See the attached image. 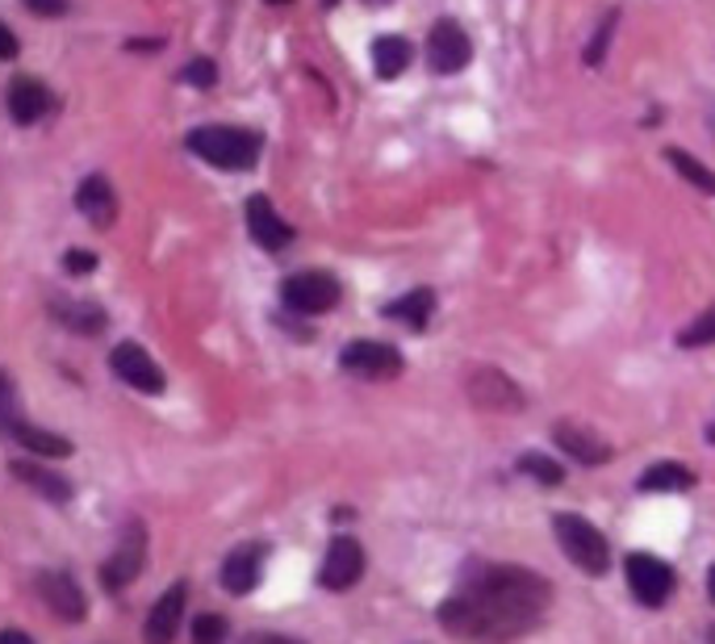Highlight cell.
Returning a JSON list of instances; mask_svg holds the SVG:
<instances>
[{
    "label": "cell",
    "instance_id": "1",
    "mask_svg": "<svg viewBox=\"0 0 715 644\" xmlns=\"http://www.w3.org/2000/svg\"><path fill=\"white\" fill-rule=\"evenodd\" d=\"M552 586L524 565H469L456 595L439 602V623L473 644H506L544 620Z\"/></svg>",
    "mask_w": 715,
    "mask_h": 644
},
{
    "label": "cell",
    "instance_id": "2",
    "mask_svg": "<svg viewBox=\"0 0 715 644\" xmlns=\"http://www.w3.org/2000/svg\"><path fill=\"white\" fill-rule=\"evenodd\" d=\"M189 151L206 164L222 167V172H247L260 164V134L243 130V126H197L189 139Z\"/></svg>",
    "mask_w": 715,
    "mask_h": 644
},
{
    "label": "cell",
    "instance_id": "3",
    "mask_svg": "<svg viewBox=\"0 0 715 644\" xmlns=\"http://www.w3.org/2000/svg\"><path fill=\"white\" fill-rule=\"evenodd\" d=\"M556 540H561V549H565V557H570L577 570L602 577L607 565H611L607 536L590 519H582V515H556Z\"/></svg>",
    "mask_w": 715,
    "mask_h": 644
},
{
    "label": "cell",
    "instance_id": "4",
    "mask_svg": "<svg viewBox=\"0 0 715 644\" xmlns=\"http://www.w3.org/2000/svg\"><path fill=\"white\" fill-rule=\"evenodd\" d=\"M343 289L331 272H293L285 285H281V302L293 314H327L339 306Z\"/></svg>",
    "mask_w": 715,
    "mask_h": 644
},
{
    "label": "cell",
    "instance_id": "5",
    "mask_svg": "<svg viewBox=\"0 0 715 644\" xmlns=\"http://www.w3.org/2000/svg\"><path fill=\"white\" fill-rule=\"evenodd\" d=\"M339 364L352 373V377H364V382H389L402 373V352L389 348L382 339H356L339 352Z\"/></svg>",
    "mask_w": 715,
    "mask_h": 644
},
{
    "label": "cell",
    "instance_id": "6",
    "mask_svg": "<svg viewBox=\"0 0 715 644\" xmlns=\"http://www.w3.org/2000/svg\"><path fill=\"white\" fill-rule=\"evenodd\" d=\"M473 59V43L469 34L453 22V17H439L431 25V38H427V63L435 75H456L460 68H469Z\"/></svg>",
    "mask_w": 715,
    "mask_h": 644
},
{
    "label": "cell",
    "instance_id": "7",
    "mask_svg": "<svg viewBox=\"0 0 715 644\" xmlns=\"http://www.w3.org/2000/svg\"><path fill=\"white\" fill-rule=\"evenodd\" d=\"M628 590H632L636 602H644V607H661V602L673 595V570H669L661 557L632 552V557H628Z\"/></svg>",
    "mask_w": 715,
    "mask_h": 644
},
{
    "label": "cell",
    "instance_id": "8",
    "mask_svg": "<svg viewBox=\"0 0 715 644\" xmlns=\"http://www.w3.org/2000/svg\"><path fill=\"white\" fill-rule=\"evenodd\" d=\"M4 109H9V118L17 121V126H34V121L50 118V114L59 109V96L50 93L43 80L17 75V80L9 84V93H4Z\"/></svg>",
    "mask_w": 715,
    "mask_h": 644
},
{
    "label": "cell",
    "instance_id": "9",
    "mask_svg": "<svg viewBox=\"0 0 715 644\" xmlns=\"http://www.w3.org/2000/svg\"><path fill=\"white\" fill-rule=\"evenodd\" d=\"M469 402L481 406V410H519L524 406V389L511 382L502 368L494 364H481L469 373Z\"/></svg>",
    "mask_w": 715,
    "mask_h": 644
},
{
    "label": "cell",
    "instance_id": "10",
    "mask_svg": "<svg viewBox=\"0 0 715 644\" xmlns=\"http://www.w3.org/2000/svg\"><path fill=\"white\" fill-rule=\"evenodd\" d=\"M109 368L118 382H126L139 394H164V368L146 356L139 343H118L109 356Z\"/></svg>",
    "mask_w": 715,
    "mask_h": 644
},
{
    "label": "cell",
    "instance_id": "11",
    "mask_svg": "<svg viewBox=\"0 0 715 644\" xmlns=\"http://www.w3.org/2000/svg\"><path fill=\"white\" fill-rule=\"evenodd\" d=\"M143 561H146V531H143V524H130L126 527V536H121L118 552L105 561L101 582H105L109 590H126V586L143 573Z\"/></svg>",
    "mask_w": 715,
    "mask_h": 644
},
{
    "label": "cell",
    "instance_id": "12",
    "mask_svg": "<svg viewBox=\"0 0 715 644\" xmlns=\"http://www.w3.org/2000/svg\"><path fill=\"white\" fill-rule=\"evenodd\" d=\"M360 573H364V549H360L352 536H335L327 557H323L318 582H323L327 590H352L360 582Z\"/></svg>",
    "mask_w": 715,
    "mask_h": 644
},
{
    "label": "cell",
    "instance_id": "13",
    "mask_svg": "<svg viewBox=\"0 0 715 644\" xmlns=\"http://www.w3.org/2000/svg\"><path fill=\"white\" fill-rule=\"evenodd\" d=\"M247 231H251V239L260 243L263 251H285L293 243V226L272 210V201L263 192L247 197Z\"/></svg>",
    "mask_w": 715,
    "mask_h": 644
},
{
    "label": "cell",
    "instance_id": "14",
    "mask_svg": "<svg viewBox=\"0 0 715 644\" xmlns=\"http://www.w3.org/2000/svg\"><path fill=\"white\" fill-rule=\"evenodd\" d=\"M263 557H268L263 545H238V549L222 561V586H226L231 595L256 590V582H260V573H263Z\"/></svg>",
    "mask_w": 715,
    "mask_h": 644
},
{
    "label": "cell",
    "instance_id": "15",
    "mask_svg": "<svg viewBox=\"0 0 715 644\" xmlns=\"http://www.w3.org/2000/svg\"><path fill=\"white\" fill-rule=\"evenodd\" d=\"M38 590L47 598V607L55 616H63V620H84V611H89V602H84V590L75 586L72 573L55 570V573H43L38 577Z\"/></svg>",
    "mask_w": 715,
    "mask_h": 644
},
{
    "label": "cell",
    "instance_id": "16",
    "mask_svg": "<svg viewBox=\"0 0 715 644\" xmlns=\"http://www.w3.org/2000/svg\"><path fill=\"white\" fill-rule=\"evenodd\" d=\"M75 210L89 218L93 226H114L118 222V192L105 176H89L75 189Z\"/></svg>",
    "mask_w": 715,
    "mask_h": 644
},
{
    "label": "cell",
    "instance_id": "17",
    "mask_svg": "<svg viewBox=\"0 0 715 644\" xmlns=\"http://www.w3.org/2000/svg\"><path fill=\"white\" fill-rule=\"evenodd\" d=\"M180 616H185V582H176L146 616V644H172L176 628H180Z\"/></svg>",
    "mask_w": 715,
    "mask_h": 644
},
{
    "label": "cell",
    "instance_id": "18",
    "mask_svg": "<svg viewBox=\"0 0 715 644\" xmlns=\"http://www.w3.org/2000/svg\"><path fill=\"white\" fill-rule=\"evenodd\" d=\"M556 444L573 456V460H582V465H607L611 460V444L607 440H598L590 428H573V423H556Z\"/></svg>",
    "mask_w": 715,
    "mask_h": 644
},
{
    "label": "cell",
    "instance_id": "19",
    "mask_svg": "<svg viewBox=\"0 0 715 644\" xmlns=\"http://www.w3.org/2000/svg\"><path fill=\"white\" fill-rule=\"evenodd\" d=\"M13 478L25 481V485H34L38 494L55 506H63V502H72V481H63V473H50L43 465H25V460H13Z\"/></svg>",
    "mask_w": 715,
    "mask_h": 644
},
{
    "label": "cell",
    "instance_id": "20",
    "mask_svg": "<svg viewBox=\"0 0 715 644\" xmlns=\"http://www.w3.org/2000/svg\"><path fill=\"white\" fill-rule=\"evenodd\" d=\"M410 59H414V50H410V43H406L402 34H382L373 43V68H377L382 80H398L410 68Z\"/></svg>",
    "mask_w": 715,
    "mask_h": 644
},
{
    "label": "cell",
    "instance_id": "21",
    "mask_svg": "<svg viewBox=\"0 0 715 644\" xmlns=\"http://www.w3.org/2000/svg\"><path fill=\"white\" fill-rule=\"evenodd\" d=\"M9 440H17L25 453L34 456H50V460H59V456H72V440H63V435H55L47 428H34V423H17V428L9 431Z\"/></svg>",
    "mask_w": 715,
    "mask_h": 644
},
{
    "label": "cell",
    "instance_id": "22",
    "mask_svg": "<svg viewBox=\"0 0 715 644\" xmlns=\"http://www.w3.org/2000/svg\"><path fill=\"white\" fill-rule=\"evenodd\" d=\"M431 311H435V293H431V289H414V293L398 297L385 314L398 318V323H406L410 331H423V327L431 323Z\"/></svg>",
    "mask_w": 715,
    "mask_h": 644
},
{
    "label": "cell",
    "instance_id": "23",
    "mask_svg": "<svg viewBox=\"0 0 715 644\" xmlns=\"http://www.w3.org/2000/svg\"><path fill=\"white\" fill-rule=\"evenodd\" d=\"M55 318L63 323V327H72L75 335H101L105 331V311L93 306V302H59L55 306Z\"/></svg>",
    "mask_w": 715,
    "mask_h": 644
},
{
    "label": "cell",
    "instance_id": "24",
    "mask_svg": "<svg viewBox=\"0 0 715 644\" xmlns=\"http://www.w3.org/2000/svg\"><path fill=\"white\" fill-rule=\"evenodd\" d=\"M636 485H641V490H653V494H661V490H691L694 473L687 465H678V460H661V465H653L648 473H641Z\"/></svg>",
    "mask_w": 715,
    "mask_h": 644
},
{
    "label": "cell",
    "instance_id": "25",
    "mask_svg": "<svg viewBox=\"0 0 715 644\" xmlns=\"http://www.w3.org/2000/svg\"><path fill=\"white\" fill-rule=\"evenodd\" d=\"M666 160L673 164V172H678L687 185H694L699 192H715V172L707 164H699L691 151H678V147H669Z\"/></svg>",
    "mask_w": 715,
    "mask_h": 644
},
{
    "label": "cell",
    "instance_id": "26",
    "mask_svg": "<svg viewBox=\"0 0 715 644\" xmlns=\"http://www.w3.org/2000/svg\"><path fill=\"white\" fill-rule=\"evenodd\" d=\"M519 473L536 478L540 485H561V481H565V469H561L556 460H549V456H540V453L519 456Z\"/></svg>",
    "mask_w": 715,
    "mask_h": 644
},
{
    "label": "cell",
    "instance_id": "27",
    "mask_svg": "<svg viewBox=\"0 0 715 644\" xmlns=\"http://www.w3.org/2000/svg\"><path fill=\"white\" fill-rule=\"evenodd\" d=\"M22 423V402H17V385L9 373H0V435H9V431Z\"/></svg>",
    "mask_w": 715,
    "mask_h": 644
},
{
    "label": "cell",
    "instance_id": "28",
    "mask_svg": "<svg viewBox=\"0 0 715 644\" xmlns=\"http://www.w3.org/2000/svg\"><path fill=\"white\" fill-rule=\"evenodd\" d=\"M678 343L682 348H707V343H715V306L699 314L687 331H678Z\"/></svg>",
    "mask_w": 715,
    "mask_h": 644
},
{
    "label": "cell",
    "instance_id": "29",
    "mask_svg": "<svg viewBox=\"0 0 715 644\" xmlns=\"http://www.w3.org/2000/svg\"><path fill=\"white\" fill-rule=\"evenodd\" d=\"M616 25H620V13L611 9L602 22H598V30H595V38H590V47H586V68H598L602 63V55H607V47H611V34H616Z\"/></svg>",
    "mask_w": 715,
    "mask_h": 644
},
{
    "label": "cell",
    "instance_id": "30",
    "mask_svg": "<svg viewBox=\"0 0 715 644\" xmlns=\"http://www.w3.org/2000/svg\"><path fill=\"white\" fill-rule=\"evenodd\" d=\"M226 620L222 616H197L192 620V644H226Z\"/></svg>",
    "mask_w": 715,
    "mask_h": 644
},
{
    "label": "cell",
    "instance_id": "31",
    "mask_svg": "<svg viewBox=\"0 0 715 644\" xmlns=\"http://www.w3.org/2000/svg\"><path fill=\"white\" fill-rule=\"evenodd\" d=\"M180 80L192 84V89H214V84H218V63H214V59H192L189 68L180 72Z\"/></svg>",
    "mask_w": 715,
    "mask_h": 644
},
{
    "label": "cell",
    "instance_id": "32",
    "mask_svg": "<svg viewBox=\"0 0 715 644\" xmlns=\"http://www.w3.org/2000/svg\"><path fill=\"white\" fill-rule=\"evenodd\" d=\"M22 4L38 17H63L68 13V0H22Z\"/></svg>",
    "mask_w": 715,
    "mask_h": 644
},
{
    "label": "cell",
    "instance_id": "33",
    "mask_svg": "<svg viewBox=\"0 0 715 644\" xmlns=\"http://www.w3.org/2000/svg\"><path fill=\"white\" fill-rule=\"evenodd\" d=\"M63 264H68V272H72V277H89V272L96 268V256H89V251H68Z\"/></svg>",
    "mask_w": 715,
    "mask_h": 644
},
{
    "label": "cell",
    "instance_id": "34",
    "mask_svg": "<svg viewBox=\"0 0 715 644\" xmlns=\"http://www.w3.org/2000/svg\"><path fill=\"white\" fill-rule=\"evenodd\" d=\"M17 34H13V30H9V25L0 22V63H9V59H17Z\"/></svg>",
    "mask_w": 715,
    "mask_h": 644
},
{
    "label": "cell",
    "instance_id": "35",
    "mask_svg": "<svg viewBox=\"0 0 715 644\" xmlns=\"http://www.w3.org/2000/svg\"><path fill=\"white\" fill-rule=\"evenodd\" d=\"M243 644H302V641H293V636H281V632H256V636H247Z\"/></svg>",
    "mask_w": 715,
    "mask_h": 644
},
{
    "label": "cell",
    "instance_id": "36",
    "mask_svg": "<svg viewBox=\"0 0 715 644\" xmlns=\"http://www.w3.org/2000/svg\"><path fill=\"white\" fill-rule=\"evenodd\" d=\"M0 644H34V641H30V632H22V628H4Z\"/></svg>",
    "mask_w": 715,
    "mask_h": 644
},
{
    "label": "cell",
    "instance_id": "37",
    "mask_svg": "<svg viewBox=\"0 0 715 644\" xmlns=\"http://www.w3.org/2000/svg\"><path fill=\"white\" fill-rule=\"evenodd\" d=\"M707 598H712V602H715V565H712V570H707Z\"/></svg>",
    "mask_w": 715,
    "mask_h": 644
},
{
    "label": "cell",
    "instance_id": "38",
    "mask_svg": "<svg viewBox=\"0 0 715 644\" xmlns=\"http://www.w3.org/2000/svg\"><path fill=\"white\" fill-rule=\"evenodd\" d=\"M364 4H389V0H364Z\"/></svg>",
    "mask_w": 715,
    "mask_h": 644
},
{
    "label": "cell",
    "instance_id": "39",
    "mask_svg": "<svg viewBox=\"0 0 715 644\" xmlns=\"http://www.w3.org/2000/svg\"><path fill=\"white\" fill-rule=\"evenodd\" d=\"M323 4H327V9H335V4H339V0H323Z\"/></svg>",
    "mask_w": 715,
    "mask_h": 644
},
{
    "label": "cell",
    "instance_id": "40",
    "mask_svg": "<svg viewBox=\"0 0 715 644\" xmlns=\"http://www.w3.org/2000/svg\"><path fill=\"white\" fill-rule=\"evenodd\" d=\"M272 4H289V0H272Z\"/></svg>",
    "mask_w": 715,
    "mask_h": 644
}]
</instances>
